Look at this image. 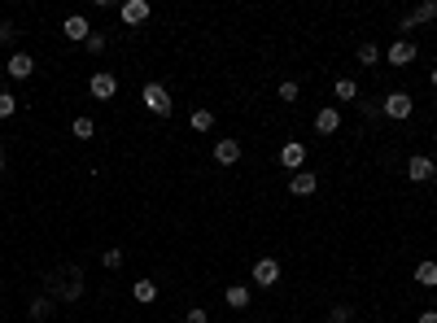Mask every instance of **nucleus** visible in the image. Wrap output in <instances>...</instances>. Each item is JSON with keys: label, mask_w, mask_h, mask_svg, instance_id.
Listing matches in <instances>:
<instances>
[{"label": "nucleus", "mask_w": 437, "mask_h": 323, "mask_svg": "<svg viewBox=\"0 0 437 323\" xmlns=\"http://www.w3.org/2000/svg\"><path fill=\"white\" fill-rule=\"evenodd\" d=\"M214 162L218 166H236L241 162V145L236 140H214Z\"/></svg>", "instance_id": "obj_13"}, {"label": "nucleus", "mask_w": 437, "mask_h": 323, "mask_svg": "<svg viewBox=\"0 0 437 323\" xmlns=\"http://www.w3.org/2000/svg\"><path fill=\"white\" fill-rule=\"evenodd\" d=\"M18 114V96L14 92H0V118H14Z\"/></svg>", "instance_id": "obj_24"}, {"label": "nucleus", "mask_w": 437, "mask_h": 323, "mask_svg": "<svg viewBox=\"0 0 437 323\" xmlns=\"http://www.w3.org/2000/svg\"><path fill=\"white\" fill-rule=\"evenodd\" d=\"M14 40H18V31H14V26H9V22H0V44H5V48H9V44H14Z\"/></svg>", "instance_id": "obj_29"}, {"label": "nucleus", "mask_w": 437, "mask_h": 323, "mask_svg": "<svg viewBox=\"0 0 437 323\" xmlns=\"http://www.w3.org/2000/svg\"><path fill=\"white\" fill-rule=\"evenodd\" d=\"M184 323H210V314H206V310H201V306H193V310H189V314H184Z\"/></svg>", "instance_id": "obj_30"}, {"label": "nucleus", "mask_w": 437, "mask_h": 323, "mask_svg": "<svg viewBox=\"0 0 437 323\" xmlns=\"http://www.w3.org/2000/svg\"><path fill=\"white\" fill-rule=\"evenodd\" d=\"M223 302H228L232 310H245V306H249V289H245V284H232V289L223 293Z\"/></svg>", "instance_id": "obj_17"}, {"label": "nucleus", "mask_w": 437, "mask_h": 323, "mask_svg": "<svg viewBox=\"0 0 437 323\" xmlns=\"http://www.w3.org/2000/svg\"><path fill=\"white\" fill-rule=\"evenodd\" d=\"M416 323H437V310H424V314H420Z\"/></svg>", "instance_id": "obj_31"}, {"label": "nucleus", "mask_w": 437, "mask_h": 323, "mask_svg": "<svg viewBox=\"0 0 437 323\" xmlns=\"http://www.w3.org/2000/svg\"><path fill=\"white\" fill-rule=\"evenodd\" d=\"M5 162H9V158H5V149H0V175H5Z\"/></svg>", "instance_id": "obj_32"}, {"label": "nucleus", "mask_w": 437, "mask_h": 323, "mask_svg": "<svg viewBox=\"0 0 437 323\" xmlns=\"http://www.w3.org/2000/svg\"><path fill=\"white\" fill-rule=\"evenodd\" d=\"M53 306H57L53 297H35V302H31V319H40V323H44V319L53 314Z\"/></svg>", "instance_id": "obj_21"}, {"label": "nucleus", "mask_w": 437, "mask_h": 323, "mask_svg": "<svg viewBox=\"0 0 437 323\" xmlns=\"http://www.w3.org/2000/svg\"><path fill=\"white\" fill-rule=\"evenodd\" d=\"M253 284H258V289H276L280 284V262L276 258H258L253 262Z\"/></svg>", "instance_id": "obj_6"}, {"label": "nucleus", "mask_w": 437, "mask_h": 323, "mask_svg": "<svg viewBox=\"0 0 437 323\" xmlns=\"http://www.w3.org/2000/svg\"><path fill=\"white\" fill-rule=\"evenodd\" d=\"M433 175H437V166H433L428 153H416V158L407 162V179H411V184H428Z\"/></svg>", "instance_id": "obj_7"}, {"label": "nucleus", "mask_w": 437, "mask_h": 323, "mask_svg": "<svg viewBox=\"0 0 437 323\" xmlns=\"http://www.w3.org/2000/svg\"><path fill=\"white\" fill-rule=\"evenodd\" d=\"M61 31H66V40H75V44H84L88 35H92V22H88L84 14H70V18L61 22Z\"/></svg>", "instance_id": "obj_9"}, {"label": "nucleus", "mask_w": 437, "mask_h": 323, "mask_svg": "<svg viewBox=\"0 0 437 323\" xmlns=\"http://www.w3.org/2000/svg\"><path fill=\"white\" fill-rule=\"evenodd\" d=\"M411 110H416V101H411V92H389V96L381 101V114H385V118H393V123H403V118H411Z\"/></svg>", "instance_id": "obj_3"}, {"label": "nucleus", "mask_w": 437, "mask_h": 323, "mask_svg": "<svg viewBox=\"0 0 437 323\" xmlns=\"http://www.w3.org/2000/svg\"><path fill=\"white\" fill-rule=\"evenodd\" d=\"M315 131H319V135L341 131V110H337V105H323V110L315 114Z\"/></svg>", "instance_id": "obj_11"}, {"label": "nucleus", "mask_w": 437, "mask_h": 323, "mask_svg": "<svg viewBox=\"0 0 437 323\" xmlns=\"http://www.w3.org/2000/svg\"><path fill=\"white\" fill-rule=\"evenodd\" d=\"M358 61H363V66H376V61H381V48H376L372 40H363V44H358Z\"/></svg>", "instance_id": "obj_22"}, {"label": "nucleus", "mask_w": 437, "mask_h": 323, "mask_svg": "<svg viewBox=\"0 0 437 323\" xmlns=\"http://www.w3.org/2000/svg\"><path fill=\"white\" fill-rule=\"evenodd\" d=\"M433 18H437V0H424V5H416V9H411V22H416V26L433 22Z\"/></svg>", "instance_id": "obj_18"}, {"label": "nucleus", "mask_w": 437, "mask_h": 323, "mask_svg": "<svg viewBox=\"0 0 437 323\" xmlns=\"http://www.w3.org/2000/svg\"><path fill=\"white\" fill-rule=\"evenodd\" d=\"M189 123H193V131H210V127H214V114H210V110H193Z\"/></svg>", "instance_id": "obj_23"}, {"label": "nucleus", "mask_w": 437, "mask_h": 323, "mask_svg": "<svg viewBox=\"0 0 437 323\" xmlns=\"http://www.w3.org/2000/svg\"><path fill=\"white\" fill-rule=\"evenodd\" d=\"M131 297H136L140 306H154V302H158V284H154V280H136V284H131Z\"/></svg>", "instance_id": "obj_15"}, {"label": "nucleus", "mask_w": 437, "mask_h": 323, "mask_svg": "<svg viewBox=\"0 0 437 323\" xmlns=\"http://www.w3.org/2000/svg\"><path fill=\"white\" fill-rule=\"evenodd\" d=\"M280 166H284L288 175L306 170V145H302V140H288V145L280 149Z\"/></svg>", "instance_id": "obj_4"}, {"label": "nucleus", "mask_w": 437, "mask_h": 323, "mask_svg": "<svg viewBox=\"0 0 437 323\" xmlns=\"http://www.w3.org/2000/svg\"><path fill=\"white\" fill-rule=\"evenodd\" d=\"M433 88H437V70H433Z\"/></svg>", "instance_id": "obj_33"}, {"label": "nucleus", "mask_w": 437, "mask_h": 323, "mask_svg": "<svg viewBox=\"0 0 437 323\" xmlns=\"http://www.w3.org/2000/svg\"><path fill=\"white\" fill-rule=\"evenodd\" d=\"M84 48H88L92 57H101V53L109 48V40H105V35H96V31H92V35H88V40H84Z\"/></svg>", "instance_id": "obj_25"}, {"label": "nucleus", "mask_w": 437, "mask_h": 323, "mask_svg": "<svg viewBox=\"0 0 437 323\" xmlns=\"http://www.w3.org/2000/svg\"><path fill=\"white\" fill-rule=\"evenodd\" d=\"M101 267L119 271V267H123V249H119V245H114V249H105V254H101Z\"/></svg>", "instance_id": "obj_26"}, {"label": "nucleus", "mask_w": 437, "mask_h": 323, "mask_svg": "<svg viewBox=\"0 0 437 323\" xmlns=\"http://www.w3.org/2000/svg\"><path fill=\"white\" fill-rule=\"evenodd\" d=\"M298 92H302V88H298L293 79H284V83H280V101H298Z\"/></svg>", "instance_id": "obj_28"}, {"label": "nucleus", "mask_w": 437, "mask_h": 323, "mask_svg": "<svg viewBox=\"0 0 437 323\" xmlns=\"http://www.w3.org/2000/svg\"><path fill=\"white\" fill-rule=\"evenodd\" d=\"M350 319H354V310H350L346 302H341V306H333V314H328V323H350Z\"/></svg>", "instance_id": "obj_27"}, {"label": "nucleus", "mask_w": 437, "mask_h": 323, "mask_svg": "<svg viewBox=\"0 0 437 323\" xmlns=\"http://www.w3.org/2000/svg\"><path fill=\"white\" fill-rule=\"evenodd\" d=\"M416 284H424V289H437V262H433V258H424V262L416 267Z\"/></svg>", "instance_id": "obj_16"}, {"label": "nucleus", "mask_w": 437, "mask_h": 323, "mask_svg": "<svg viewBox=\"0 0 437 323\" xmlns=\"http://www.w3.org/2000/svg\"><path fill=\"white\" fill-rule=\"evenodd\" d=\"M44 289H49L53 302H79L84 297V275H79V267H53L44 275Z\"/></svg>", "instance_id": "obj_1"}, {"label": "nucleus", "mask_w": 437, "mask_h": 323, "mask_svg": "<svg viewBox=\"0 0 437 323\" xmlns=\"http://www.w3.org/2000/svg\"><path fill=\"white\" fill-rule=\"evenodd\" d=\"M70 131H75V140H92V135H96V123H92L88 114H79L75 123H70Z\"/></svg>", "instance_id": "obj_19"}, {"label": "nucleus", "mask_w": 437, "mask_h": 323, "mask_svg": "<svg viewBox=\"0 0 437 323\" xmlns=\"http://www.w3.org/2000/svg\"><path fill=\"white\" fill-rule=\"evenodd\" d=\"M140 105H144L154 118H166V114H171V92H166L162 83H144V88H140Z\"/></svg>", "instance_id": "obj_2"}, {"label": "nucleus", "mask_w": 437, "mask_h": 323, "mask_svg": "<svg viewBox=\"0 0 437 323\" xmlns=\"http://www.w3.org/2000/svg\"><path fill=\"white\" fill-rule=\"evenodd\" d=\"M88 92H92L96 101H114V96H119V79L109 75V70H96V75L88 79Z\"/></svg>", "instance_id": "obj_5"}, {"label": "nucleus", "mask_w": 437, "mask_h": 323, "mask_svg": "<svg viewBox=\"0 0 437 323\" xmlns=\"http://www.w3.org/2000/svg\"><path fill=\"white\" fill-rule=\"evenodd\" d=\"M119 14H123L127 26H140V22H149V0H127Z\"/></svg>", "instance_id": "obj_14"}, {"label": "nucleus", "mask_w": 437, "mask_h": 323, "mask_svg": "<svg viewBox=\"0 0 437 323\" xmlns=\"http://www.w3.org/2000/svg\"><path fill=\"white\" fill-rule=\"evenodd\" d=\"M5 70H9V79H18V83H22V79H31V75H35V57H31V53H14Z\"/></svg>", "instance_id": "obj_12"}, {"label": "nucleus", "mask_w": 437, "mask_h": 323, "mask_svg": "<svg viewBox=\"0 0 437 323\" xmlns=\"http://www.w3.org/2000/svg\"><path fill=\"white\" fill-rule=\"evenodd\" d=\"M319 188V175L315 170H298V175H288V193L293 197H311Z\"/></svg>", "instance_id": "obj_10"}, {"label": "nucleus", "mask_w": 437, "mask_h": 323, "mask_svg": "<svg viewBox=\"0 0 437 323\" xmlns=\"http://www.w3.org/2000/svg\"><path fill=\"white\" fill-rule=\"evenodd\" d=\"M333 92H337V101H358V83L354 79H337Z\"/></svg>", "instance_id": "obj_20"}, {"label": "nucleus", "mask_w": 437, "mask_h": 323, "mask_svg": "<svg viewBox=\"0 0 437 323\" xmlns=\"http://www.w3.org/2000/svg\"><path fill=\"white\" fill-rule=\"evenodd\" d=\"M416 53H420V48H416V40H393L385 57H389V66H411V61H416Z\"/></svg>", "instance_id": "obj_8"}]
</instances>
